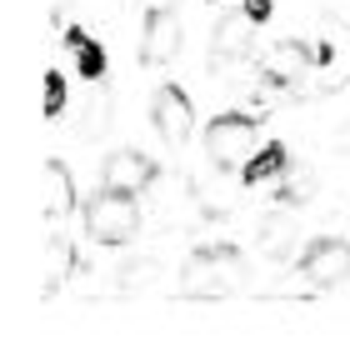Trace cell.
Listing matches in <instances>:
<instances>
[{"instance_id":"1","label":"cell","mask_w":350,"mask_h":355,"mask_svg":"<svg viewBox=\"0 0 350 355\" xmlns=\"http://www.w3.org/2000/svg\"><path fill=\"white\" fill-rule=\"evenodd\" d=\"M140 230V210H135V196L130 191H105L85 205V235L100 245H125L130 235Z\"/></svg>"},{"instance_id":"2","label":"cell","mask_w":350,"mask_h":355,"mask_svg":"<svg viewBox=\"0 0 350 355\" xmlns=\"http://www.w3.org/2000/svg\"><path fill=\"white\" fill-rule=\"evenodd\" d=\"M250 146H255V121H250V115H220V121L205 125V155L216 160L220 171L245 165Z\"/></svg>"},{"instance_id":"3","label":"cell","mask_w":350,"mask_h":355,"mask_svg":"<svg viewBox=\"0 0 350 355\" xmlns=\"http://www.w3.org/2000/svg\"><path fill=\"white\" fill-rule=\"evenodd\" d=\"M150 121H155L160 135H166V146H185L191 130H195V110H191V101H185V90L160 85L155 101H150Z\"/></svg>"},{"instance_id":"4","label":"cell","mask_w":350,"mask_h":355,"mask_svg":"<svg viewBox=\"0 0 350 355\" xmlns=\"http://www.w3.org/2000/svg\"><path fill=\"white\" fill-rule=\"evenodd\" d=\"M300 275H306L310 286H340V280H350V245L345 241L306 245V255H300Z\"/></svg>"},{"instance_id":"5","label":"cell","mask_w":350,"mask_h":355,"mask_svg":"<svg viewBox=\"0 0 350 355\" xmlns=\"http://www.w3.org/2000/svg\"><path fill=\"white\" fill-rule=\"evenodd\" d=\"M180 15L175 10H150L146 15V35H140V60L146 65H166L180 51Z\"/></svg>"},{"instance_id":"6","label":"cell","mask_w":350,"mask_h":355,"mask_svg":"<svg viewBox=\"0 0 350 355\" xmlns=\"http://www.w3.org/2000/svg\"><path fill=\"white\" fill-rule=\"evenodd\" d=\"M100 175H105V185L110 191H146V185L155 180V165H150V155H140V150H115V155H105V165H100Z\"/></svg>"},{"instance_id":"7","label":"cell","mask_w":350,"mask_h":355,"mask_svg":"<svg viewBox=\"0 0 350 355\" xmlns=\"http://www.w3.org/2000/svg\"><path fill=\"white\" fill-rule=\"evenodd\" d=\"M70 205H76L70 171H65L60 160H45V171H40V216H45V220H65Z\"/></svg>"},{"instance_id":"8","label":"cell","mask_w":350,"mask_h":355,"mask_svg":"<svg viewBox=\"0 0 350 355\" xmlns=\"http://www.w3.org/2000/svg\"><path fill=\"white\" fill-rule=\"evenodd\" d=\"M65 45L76 51V70H80L85 80H100V76H105V51H100L85 31H65Z\"/></svg>"},{"instance_id":"9","label":"cell","mask_w":350,"mask_h":355,"mask_svg":"<svg viewBox=\"0 0 350 355\" xmlns=\"http://www.w3.org/2000/svg\"><path fill=\"white\" fill-rule=\"evenodd\" d=\"M286 165H290L286 146H265L261 155L245 160V185H265V180H275V175H286Z\"/></svg>"},{"instance_id":"10","label":"cell","mask_w":350,"mask_h":355,"mask_svg":"<svg viewBox=\"0 0 350 355\" xmlns=\"http://www.w3.org/2000/svg\"><path fill=\"white\" fill-rule=\"evenodd\" d=\"M250 26L255 20L240 10V15H230V20H220V35H216V51L220 55H240L245 45H250Z\"/></svg>"},{"instance_id":"11","label":"cell","mask_w":350,"mask_h":355,"mask_svg":"<svg viewBox=\"0 0 350 355\" xmlns=\"http://www.w3.org/2000/svg\"><path fill=\"white\" fill-rule=\"evenodd\" d=\"M40 110H45V121H55V115L65 110V80L55 76V70H45V90H40Z\"/></svg>"},{"instance_id":"12","label":"cell","mask_w":350,"mask_h":355,"mask_svg":"<svg viewBox=\"0 0 350 355\" xmlns=\"http://www.w3.org/2000/svg\"><path fill=\"white\" fill-rule=\"evenodd\" d=\"M65 260H70L65 245H55L51 255H45V275H40V286H45V291H55V280H60V270H65Z\"/></svg>"},{"instance_id":"13","label":"cell","mask_w":350,"mask_h":355,"mask_svg":"<svg viewBox=\"0 0 350 355\" xmlns=\"http://www.w3.org/2000/svg\"><path fill=\"white\" fill-rule=\"evenodd\" d=\"M275 60L286 65V76H300V70H306V51H300V45H280Z\"/></svg>"},{"instance_id":"14","label":"cell","mask_w":350,"mask_h":355,"mask_svg":"<svg viewBox=\"0 0 350 355\" xmlns=\"http://www.w3.org/2000/svg\"><path fill=\"white\" fill-rule=\"evenodd\" d=\"M270 10H275V0H245V15L261 26V20H270Z\"/></svg>"},{"instance_id":"15","label":"cell","mask_w":350,"mask_h":355,"mask_svg":"<svg viewBox=\"0 0 350 355\" xmlns=\"http://www.w3.org/2000/svg\"><path fill=\"white\" fill-rule=\"evenodd\" d=\"M325 10H331L340 26H350V0H325Z\"/></svg>"}]
</instances>
